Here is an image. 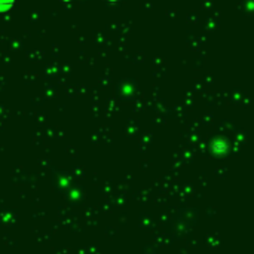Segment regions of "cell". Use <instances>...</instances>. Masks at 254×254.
<instances>
[{
    "label": "cell",
    "mask_w": 254,
    "mask_h": 254,
    "mask_svg": "<svg viewBox=\"0 0 254 254\" xmlns=\"http://www.w3.org/2000/svg\"><path fill=\"white\" fill-rule=\"evenodd\" d=\"M15 0H0V13H6L7 10L12 9Z\"/></svg>",
    "instance_id": "cell-1"
}]
</instances>
